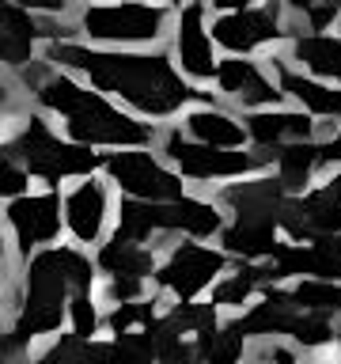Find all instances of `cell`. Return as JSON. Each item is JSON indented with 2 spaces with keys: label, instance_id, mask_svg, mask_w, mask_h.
<instances>
[{
  "label": "cell",
  "instance_id": "obj_22",
  "mask_svg": "<svg viewBox=\"0 0 341 364\" xmlns=\"http://www.w3.org/2000/svg\"><path fill=\"white\" fill-rule=\"evenodd\" d=\"M266 167H273V175L288 193H303L311 190L315 171L323 167L318 159V141H288L281 148L266 152Z\"/></svg>",
  "mask_w": 341,
  "mask_h": 364
},
{
  "label": "cell",
  "instance_id": "obj_19",
  "mask_svg": "<svg viewBox=\"0 0 341 364\" xmlns=\"http://www.w3.org/2000/svg\"><path fill=\"white\" fill-rule=\"evenodd\" d=\"M91 258H95L99 277H144V281H152L159 250L148 247V243H136V239H125L118 232H110L95 250H91Z\"/></svg>",
  "mask_w": 341,
  "mask_h": 364
},
{
  "label": "cell",
  "instance_id": "obj_7",
  "mask_svg": "<svg viewBox=\"0 0 341 364\" xmlns=\"http://www.w3.org/2000/svg\"><path fill=\"white\" fill-rule=\"evenodd\" d=\"M0 220H4V235H8V250L11 262L31 258L34 250L53 247L65 239V224H61V190H27L19 198H11L0 205Z\"/></svg>",
  "mask_w": 341,
  "mask_h": 364
},
{
  "label": "cell",
  "instance_id": "obj_4",
  "mask_svg": "<svg viewBox=\"0 0 341 364\" xmlns=\"http://www.w3.org/2000/svg\"><path fill=\"white\" fill-rule=\"evenodd\" d=\"M175 19V4L167 0H84L72 8V34L91 46H163Z\"/></svg>",
  "mask_w": 341,
  "mask_h": 364
},
{
  "label": "cell",
  "instance_id": "obj_35",
  "mask_svg": "<svg viewBox=\"0 0 341 364\" xmlns=\"http://www.w3.org/2000/svg\"><path fill=\"white\" fill-rule=\"evenodd\" d=\"M11 273H16V262L0 258V307L8 304V289H11Z\"/></svg>",
  "mask_w": 341,
  "mask_h": 364
},
{
  "label": "cell",
  "instance_id": "obj_30",
  "mask_svg": "<svg viewBox=\"0 0 341 364\" xmlns=\"http://www.w3.org/2000/svg\"><path fill=\"white\" fill-rule=\"evenodd\" d=\"M27 107H31V102H27V95H23L19 80L0 68V141L8 136V129L16 125V118H19Z\"/></svg>",
  "mask_w": 341,
  "mask_h": 364
},
{
  "label": "cell",
  "instance_id": "obj_26",
  "mask_svg": "<svg viewBox=\"0 0 341 364\" xmlns=\"http://www.w3.org/2000/svg\"><path fill=\"white\" fill-rule=\"evenodd\" d=\"M102 311L107 304L99 300L95 289H80L68 296V311H65V330H72L76 338H99L102 334Z\"/></svg>",
  "mask_w": 341,
  "mask_h": 364
},
{
  "label": "cell",
  "instance_id": "obj_29",
  "mask_svg": "<svg viewBox=\"0 0 341 364\" xmlns=\"http://www.w3.org/2000/svg\"><path fill=\"white\" fill-rule=\"evenodd\" d=\"M311 277L341 281V232L311 239Z\"/></svg>",
  "mask_w": 341,
  "mask_h": 364
},
{
  "label": "cell",
  "instance_id": "obj_13",
  "mask_svg": "<svg viewBox=\"0 0 341 364\" xmlns=\"http://www.w3.org/2000/svg\"><path fill=\"white\" fill-rule=\"evenodd\" d=\"M220 99H227L232 107L239 110H266V107H281L284 102V91L273 76V68H266L254 57H235L227 53L216 61V76H212Z\"/></svg>",
  "mask_w": 341,
  "mask_h": 364
},
{
  "label": "cell",
  "instance_id": "obj_9",
  "mask_svg": "<svg viewBox=\"0 0 341 364\" xmlns=\"http://www.w3.org/2000/svg\"><path fill=\"white\" fill-rule=\"evenodd\" d=\"M114 205H118V190L110 186V178L102 171L65 182L61 186L65 239L84 250H95L114 228Z\"/></svg>",
  "mask_w": 341,
  "mask_h": 364
},
{
  "label": "cell",
  "instance_id": "obj_28",
  "mask_svg": "<svg viewBox=\"0 0 341 364\" xmlns=\"http://www.w3.org/2000/svg\"><path fill=\"white\" fill-rule=\"evenodd\" d=\"M303 357L307 353L292 338H281V334L254 338L247 346V364H303Z\"/></svg>",
  "mask_w": 341,
  "mask_h": 364
},
{
  "label": "cell",
  "instance_id": "obj_21",
  "mask_svg": "<svg viewBox=\"0 0 341 364\" xmlns=\"http://www.w3.org/2000/svg\"><path fill=\"white\" fill-rule=\"evenodd\" d=\"M107 353H110L107 334L87 341V338H76L72 330H61V334L42 338L23 364H107Z\"/></svg>",
  "mask_w": 341,
  "mask_h": 364
},
{
  "label": "cell",
  "instance_id": "obj_33",
  "mask_svg": "<svg viewBox=\"0 0 341 364\" xmlns=\"http://www.w3.org/2000/svg\"><path fill=\"white\" fill-rule=\"evenodd\" d=\"M318 159H323V167L337 164L341 167V125H318Z\"/></svg>",
  "mask_w": 341,
  "mask_h": 364
},
{
  "label": "cell",
  "instance_id": "obj_36",
  "mask_svg": "<svg viewBox=\"0 0 341 364\" xmlns=\"http://www.w3.org/2000/svg\"><path fill=\"white\" fill-rule=\"evenodd\" d=\"M250 4H258V0H209V11H239Z\"/></svg>",
  "mask_w": 341,
  "mask_h": 364
},
{
  "label": "cell",
  "instance_id": "obj_1",
  "mask_svg": "<svg viewBox=\"0 0 341 364\" xmlns=\"http://www.w3.org/2000/svg\"><path fill=\"white\" fill-rule=\"evenodd\" d=\"M42 57L84 76L91 87H99L102 95L121 102L129 114L156 125L159 122L167 125L193 102L212 99V91H201L178 73L163 46L125 50V46H91L76 38V34H61V38L42 46Z\"/></svg>",
  "mask_w": 341,
  "mask_h": 364
},
{
  "label": "cell",
  "instance_id": "obj_18",
  "mask_svg": "<svg viewBox=\"0 0 341 364\" xmlns=\"http://www.w3.org/2000/svg\"><path fill=\"white\" fill-rule=\"evenodd\" d=\"M178 125L186 136H193V141H201V144H212V148H247L250 144L243 118H239L235 110L220 107L216 99L186 107Z\"/></svg>",
  "mask_w": 341,
  "mask_h": 364
},
{
  "label": "cell",
  "instance_id": "obj_15",
  "mask_svg": "<svg viewBox=\"0 0 341 364\" xmlns=\"http://www.w3.org/2000/svg\"><path fill=\"white\" fill-rule=\"evenodd\" d=\"M247 136L261 156L273 148L288 144V141H315L318 136V122L300 107H266V110H247L243 114Z\"/></svg>",
  "mask_w": 341,
  "mask_h": 364
},
{
  "label": "cell",
  "instance_id": "obj_38",
  "mask_svg": "<svg viewBox=\"0 0 341 364\" xmlns=\"http://www.w3.org/2000/svg\"><path fill=\"white\" fill-rule=\"evenodd\" d=\"M0 258H11V250H8V235H4V220H0Z\"/></svg>",
  "mask_w": 341,
  "mask_h": 364
},
{
  "label": "cell",
  "instance_id": "obj_32",
  "mask_svg": "<svg viewBox=\"0 0 341 364\" xmlns=\"http://www.w3.org/2000/svg\"><path fill=\"white\" fill-rule=\"evenodd\" d=\"M99 300L102 304H125V300H141L152 292V281L144 277H99Z\"/></svg>",
  "mask_w": 341,
  "mask_h": 364
},
{
  "label": "cell",
  "instance_id": "obj_23",
  "mask_svg": "<svg viewBox=\"0 0 341 364\" xmlns=\"http://www.w3.org/2000/svg\"><path fill=\"white\" fill-rule=\"evenodd\" d=\"M261 289H266L261 262H239V266H227V273L209 289V300L220 307V315H239L247 304L258 300Z\"/></svg>",
  "mask_w": 341,
  "mask_h": 364
},
{
  "label": "cell",
  "instance_id": "obj_27",
  "mask_svg": "<svg viewBox=\"0 0 341 364\" xmlns=\"http://www.w3.org/2000/svg\"><path fill=\"white\" fill-rule=\"evenodd\" d=\"M292 300L303 311H318V315H341V281H323V277H300L288 284Z\"/></svg>",
  "mask_w": 341,
  "mask_h": 364
},
{
  "label": "cell",
  "instance_id": "obj_37",
  "mask_svg": "<svg viewBox=\"0 0 341 364\" xmlns=\"http://www.w3.org/2000/svg\"><path fill=\"white\" fill-rule=\"evenodd\" d=\"M323 186H326V190H330V193H334V198L341 201V167H337V171H334V175H330L326 182H323Z\"/></svg>",
  "mask_w": 341,
  "mask_h": 364
},
{
  "label": "cell",
  "instance_id": "obj_2",
  "mask_svg": "<svg viewBox=\"0 0 341 364\" xmlns=\"http://www.w3.org/2000/svg\"><path fill=\"white\" fill-rule=\"evenodd\" d=\"M23 95L34 110H42L50 122L61 125V133L87 148H152L159 136L156 122H144L129 114L121 102L91 87L84 76L45 61H31L16 73Z\"/></svg>",
  "mask_w": 341,
  "mask_h": 364
},
{
  "label": "cell",
  "instance_id": "obj_14",
  "mask_svg": "<svg viewBox=\"0 0 341 364\" xmlns=\"http://www.w3.org/2000/svg\"><path fill=\"white\" fill-rule=\"evenodd\" d=\"M269 68L277 76V84L284 91V99H292L300 110H307L315 122L341 125V84L334 87V80H318L300 73L288 57H269Z\"/></svg>",
  "mask_w": 341,
  "mask_h": 364
},
{
  "label": "cell",
  "instance_id": "obj_31",
  "mask_svg": "<svg viewBox=\"0 0 341 364\" xmlns=\"http://www.w3.org/2000/svg\"><path fill=\"white\" fill-rule=\"evenodd\" d=\"M31 182L34 178L27 175V167H23L19 159L8 152L4 141H0V205L11 201V198H19V193H27Z\"/></svg>",
  "mask_w": 341,
  "mask_h": 364
},
{
  "label": "cell",
  "instance_id": "obj_5",
  "mask_svg": "<svg viewBox=\"0 0 341 364\" xmlns=\"http://www.w3.org/2000/svg\"><path fill=\"white\" fill-rule=\"evenodd\" d=\"M156 152L163 156L186 182H197V186H224L227 178H243V175H258V171H266V156H261L258 148H254V152H247V148L201 144V141H193V136L182 133L178 122H170V125L159 129Z\"/></svg>",
  "mask_w": 341,
  "mask_h": 364
},
{
  "label": "cell",
  "instance_id": "obj_3",
  "mask_svg": "<svg viewBox=\"0 0 341 364\" xmlns=\"http://www.w3.org/2000/svg\"><path fill=\"white\" fill-rule=\"evenodd\" d=\"M4 144H8V152L27 167V175L38 182V186H50V190H61L65 182L95 175L102 167V152L68 141V136L57 133V125L34 107H27L16 118V125H11L8 136H4Z\"/></svg>",
  "mask_w": 341,
  "mask_h": 364
},
{
  "label": "cell",
  "instance_id": "obj_16",
  "mask_svg": "<svg viewBox=\"0 0 341 364\" xmlns=\"http://www.w3.org/2000/svg\"><path fill=\"white\" fill-rule=\"evenodd\" d=\"M284 198L288 190L277 182V175H243L239 182H224L216 190L224 216H258V220H277Z\"/></svg>",
  "mask_w": 341,
  "mask_h": 364
},
{
  "label": "cell",
  "instance_id": "obj_6",
  "mask_svg": "<svg viewBox=\"0 0 341 364\" xmlns=\"http://www.w3.org/2000/svg\"><path fill=\"white\" fill-rule=\"evenodd\" d=\"M232 258L220 247H212L209 239H170L159 250L152 289L170 304H186L209 296V289L227 273Z\"/></svg>",
  "mask_w": 341,
  "mask_h": 364
},
{
  "label": "cell",
  "instance_id": "obj_17",
  "mask_svg": "<svg viewBox=\"0 0 341 364\" xmlns=\"http://www.w3.org/2000/svg\"><path fill=\"white\" fill-rule=\"evenodd\" d=\"M216 247L232 262H266L281 247V228L277 220H258V216H224Z\"/></svg>",
  "mask_w": 341,
  "mask_h": 364
},
{
  "label": "cell",
  "instance_id": "obj_24",
  "mask_svg": "<svg viewBox=\"0 0 341 364\" xmlns=\"http://www.w3.org/2000/svg\"><path fill=\"white\" fill-rule=\"evenodd\" d=\"M247 346L250 341L243 338V330L227 315L216 326L193 334V360L197 364H247Z\"/></svg>",
  "mask_w": 341,
  "mask_h": 364
},
{
  "label": "cell",
  "instance_id": "obj_11",
  "mask_svg": "<svg viewBox=\"0 0 341 364\" xmlns=\"http://www.w3.org/2000/svg\"><path fill=\"white\" fill-rule=\"evenodd\" d=\"M61 34H72L68 16H38L16 0H0V68L4 73H23L42 57V46Z\"/></svg>",
  "mask_w": 341,
  "mask_h": 364
},
{
  "label": "cell",
  "instance_id": "obj_25",
  "mask_svg": "<svg viewBox=\"0 0 341 364\" xmlns=\"http://www.w3.org/2000/svg\"><path fill=\"white\" fill-rule=\"evenodd\" d=\"M167 300L156 289L141 296V300H125V304H107L102 311V334H125V330H144L163 315Z\"/></svg>",
  "mask_w": 341,
  "mask_h": 364
},
{
  "label": "cell",
  "instance_id": "obj_10",
  "mask_svg": "<svg viewBox=\"0 0 341 364\" xmlns=\"http://www.w3.org/2000/svg\"><path fill=\"white\" fill-rule=\"evenodd\" d=\"M209 34L224 53H235V57H254L258 50H269V46H281L292 38L281 0H266V4H250L239 11H216L209 23Z\"/></svg>",
  "mask_w": 341,
  "mask_h": 364
},
{
  "label": "cell",
  "instance_id": "obj_39",
  "mask_svg": "<svg viewBox=\"0 0 341 364\" xmlns=\"http://www.w3.org/2000/svg\"><path fill=\"white\" fill-rule=\"evenodd\" d=\"M334 23H337V38H341V11H337V19H334Z\"/></svg>",
  "mask_w": 341,
  "mask_h": 364
},
{
  "label": "cell",
  "instance_id": "obj_34",
  "mask_svg": "<svg viewBox=\"0 0 341 364\" xmlns=\"http://www.w3.org/2000/svg\"><path fill=\"white\" fill-rule=\"evenodd\" d=\"M16 4L38 11V16H72V0H16Z\"/></svg>",
  "mask_w": 341,
  "mask_h": 364
},
{
  "label": "cell",
  "instance_id": "obj_12",
  "mask_svg": "<svg viewBox=\"0 0 341 364\" xmlns=\"http://www.w3.org/2000/svg\"><path fill=\"white\" fill-rule=\"evenodd\" d=\"M170 61L190 84H212L216 76V42L209 34V0H182L175 4V19H170Z\"/></svg>",
  "mask_w": 341,
  "mask_h": 364
},
{
  "label": "cell",
  "instance_id": "obj_8",
  "mask_svg": "<svg viewBox=\"0 0 341 364\" xmlns=\"http://www.w3.org/2000/svg\"><path fill=\"white\" fill-rule=\"evenodd\" d=\"M102 175L121 198H141V201H175L186 193V182L163 156L152 148H110L102 152Z\"/></svg>",
  "mask_w": 341,
  "mask_h": 364
},
{
  "label": "cell",
  "instance_id": "obj_20",
  "mask_svg": "<svg viewBox=\"0 0 341 364\" xmlns=\"http://www.w3.org/2000/svg\"><path fill=\"white\" fill-rule=\"evenodd\" d=\"M288 61L307 76H318V80H334L341 76V38L337 34H326V31H300L292 34L288 42Z\"/></svg>",
  "mask_w": 341,
  "mask_h": 364
},
{
  "label": "cell",
  "instance_id": "obj_40",
  "mask_svg": "<svg viewBox=\"0 0 341 364\" xmlns=\"http://www.w3.org/2000/svg\"><path fill=\"white\" fill-rule=\"evenodd\" d=\"M167 4H182V0H167Z\"/></svg>",
  "mask_w": 341,
  "mask_h": 364
}]
</instances>
